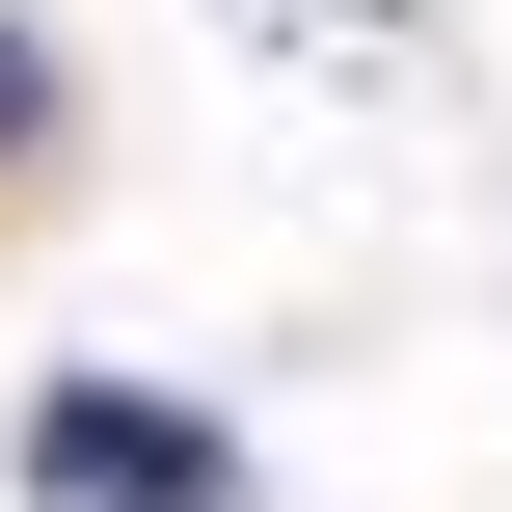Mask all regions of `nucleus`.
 Here are the masks:
<instances>
[{"mask_svg": "<svg viewBox=\"0 0 512 512\" xmlns=\"http://www.w3.org/2000/svg\"><path fill=\"white\" fill-rule=\"evenodd\" d=\"M27 486L54 512H243V459H216V405H162V378H54Z\"/></svg>", "mask_w": 512, "mask_h": 512, "instance_id": "1", "label": "nucleus"}, {"mask_svg": "<svg viewBox=\"0 0 512 512\" xmlns=\"http://www.w3.org/2000/svg\"><path fill=\"white\" fill-rule=\"evenodd\" d=\"M27 108H54V54H27V27H0V135H27Z\"/></svg>", "mask_w": 512, "mask_h": 512, "instance_id": "2", "label": "nucleus"}]
</instances>
